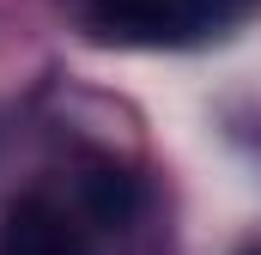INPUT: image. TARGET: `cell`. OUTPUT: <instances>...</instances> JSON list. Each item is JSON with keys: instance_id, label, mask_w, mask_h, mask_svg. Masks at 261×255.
Instances as JSON below:
<instances>
[{"instance_id": "3957f363", "label": "cell", "mask_w": 261, "mask_h": 255, "mask_svg": "<svg viewBox=\"0 0 261 255\" xmlns=\"http://www.w3.org/2000/svg\"><path fill=\"white\" fill-rule=\"evenodd\" d=\"M85 194H91V207H97L110 225H122L128 207H134V183L122 170H91V176H85Z\"/></svg>"}, {"instance_id": "7a4b0ae2", "label": "cell", "mask_w": 261, "mask_h": 255, "mask_svg": "<svg viewBox=\"0 0 261 255\" xmlns=\"http://www.w3.org/2000/svg\"><path fill=\"white\" fill-rule=\"evenodd\" d=\"M0 255H91L85 249V231L67 219L55 200L31 194L6 213V231H0Z\"/></svg>"}, {"instance_id": "6da1fadb", "label": "cell", "mask_w": 261, "mask_h": 255, "mask_svg": "<svg viewBox=\"0 0 261 255\" xmlns=\"http://www.w3.org/2000/svg\"><path fill=\"white\" fill-rule=\"evenodd\" d=\"M219 0H85V24L110 43H195L213 31Z\"/></svg>"}, {"instance_id": "277c9868", "label": "cell", "mask_w": 261, "mask_h": 255, "mask_svg": "<svg viewBox=\"0 0 261 255\" xmlns=\"http://www.w3.org/2000/svg\"><path fill=\"white\" fill-rule=\"evenodd\" d=\"M255 255H261V249H255Z\"/></svg>"}]
</instances>
